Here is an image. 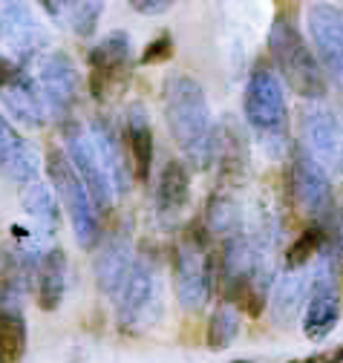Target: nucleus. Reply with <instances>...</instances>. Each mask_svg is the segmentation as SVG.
I'll return each instance as SVG.
<instances>
[{
  "mask_svg": "<svg viewBox=\"0 0 343 363\" xmlns=\"http://www.w3.org/2000/svg\"><path fill=\"white\" fill-rule=\"evenodd\" d=\"M121 326L150 329L162 314V274L153 254H136L133 265L116 294Z\"/></svg>",
  "mask_w": 343,
  "mask_h": 363,
  "instance_id": "20e7f679",
  "label": "nucleus"
},
{
  "mask_svg": "<svg viewBox=\"0 0 343 363\" xmlns=\"http://www.w3.org/2000/svg\"><path fill=\"white\" fill-rule=\"evenodd\" d=\"M237 335H240V311L228 303H220L208 320V335H205L208 349L223 352L237 340Z\"/></svg>",
  "mask_w": 343,
  "mask_h": 363,
  "instance_id": "c85d7f7f",
  "label": "nucleus"
},
{
  "mask_svg": "<svg viewBox=\"0 0 343 363\" xmlns=\"http://www.w3.org/2000/svg\"><path fill=\"white\" fill-rule=\"evenodd\" d=\"M242 110H245L248 124L263 135H277L286 127V118H288L286 89H283L277 72L266 61H260L248 75Z\"/></svg>",
  "mask_w": 343,
  "mask_h": 363,
  "instance_id": "0eeeda50",
  "label": "nucleus"
},
{
  "mask_svg": "<svg viewBox=\"0 0 343 363\" xmlns=\"http://www.w3.org/2000/svg\"><path fill=\"white\" fill-rule=\"evenodd\" d=\"M87 135H90V145L99 156V164L110 182V188L113 194H127L130 191V167H127L124 162V142H121V135L116 130V124L104 116H96L93 124L87 127Z\"/></svg>",
  "mask_w": 343,
  "mask_h": 363,
  "instance_id": "2eb2a0df",
  "label": "nucleus"
},
{
  "mask_svg": "<svg viewBox=\"0 0 343 363\" xmlns=\"http://www.w3.org/2000/svg\"><path fill=\"white\" fill-rule=\"evenodd\" d=\"M303 150L320 164H340V124L337 116L320 104L303 110Z\"/></svg>",
  "mask_w": 343,
  "mask_h": 363,
  "instance_id": "f3484780",
  "label": "nucleus"
},
{
  "mask_svg": "<svg viewBox=\"0 0 343 363\" xmlns=\"http://www.w3.org/2000/svg\"><path fill=\"white\" fill-rule=\"evenodd\" d=\"M21 205H23V213L29 219V228L23 231L18 225L12 242H18L29 254L40 257L47 251L44 245L58 234V208H55L52 191L40 179L29 182V185H23V191H21Z\"/></svg>",
  "mask_w": 343,
  "mask_h": 363,
  "instance_id": "9b49d317",
  "label": "nucleus"
},
{
  "mask_svg": "<svg viewBox=\"0 0 343 363\" xmlns=\"http://www.w3.org/2000/svg\"><path fill=\"white\" fill-rule=\"evenodd\" d=\"M326 245V231H323V225H309V228L300 234L291 245H288V251H286V259H283V265H286V271H300L303 265H309L317 254H320V248Z\"/></svg>",
  "mask_w": 343,
  "mask_h": 363,
  "instance_id": "c756f323",
  "label": "nucleus"
},
{
  "mask_svg": "<svg viewBox=\"0 0 343 363\" xmlns=\"http://www.w3.org/2000/svg\"><path fill=\"white\" fill-rule=\"evenodd\" d=\"M288 363H340V349L334 352H320V354H309V357H297Z\"/></svg>",
  "mask_w": 343,
  "mask_h": 363,
  "instance_id": "473e14b6",
  "label": "nucleus"
},
{
  "mask_svg": "<svg viewBox=\"0 0 343 363\" xmlns=\"http://www.w3.org/2000/svg\"><path fill=\"white\" fill-rule=\"evenodd\" d=\"M18 72H21V67H18L15 61H9V58L0 55V89H4V86H6Z\"/></svg>",
  "mask_w": 343,
  "mask_h": 363,
  "instance_id": "72a5a7b5",
  "label": "nucleus"
},
{
  "mask_svg": "<svg viewBox=\"0 0 343 363\" xmlns=\"http://www.w3.org/2000/svg\"><path fill=\"white\" fill-rule=\"evenodd\" d=\"M269 52H271L277 72L286 78V84L300 99H306V101L326 99V93H329L326 75L309 47V40L294 23V18H286V15L274 18V23L269 29Z\"/></svg>",
  "mask_w": 343,
  "mask_h": 363,
  "instance_id": "f03ea898",
  "label": "nucleus"
},
{
  "mask_svg": "<svg viewBox=\"0 0 343 363\" xmlns=\"http://www.w3.org/2000/svg\"><path fill=\"white\" fill-rule=\"evenodd\" d=\"M0 32L6 35V43L12 50V58L21 69L29 64H38L50 50V35L40 26V21L32 15L29 6L23 4H6L0 12Z\"/></svg>",
  "mask_w": 343,
  "mask_h": 363,
  "instance_id": "f8f14e48",
  "label": "nucleus"
},
{
  "mask_svg": "<svg viewBox=\"0 0 343 363\" xmlns=\"http://www.w3.org/2000/svg\"><path fill=\"white\" fill-rule=\"evenodd\" d=\"M164 118L185 162L196 170H205L210 164L213 116L205 89L193 75L170 72L164 78Z\"/></svg>",
  "mask_w": 343,
  "mask_h": 363,
  "instance_id": "f257e3e1",
  "label": "nucleus"
},
{
  "mask_svg": "<svg viewBox=\"0 0 343 363\" xmlns=\"http://www.w3.org/2000/svg\"><path fill=\"white\" fill-rule=\"evenodd\" d=\"M309 35L315 43V58L334 84L343 78V12L334 4H312L306 12Z\"/></svg>",
  "mask_w": 343,
  "mask_h": 363,
  "instance_id": "ddd939ff",
  "label": "nucleus"
},
{
  "mask_svg": "<svg viewBox=\"0 0 343 363\" xmlns=\"http://www.w3.org/2000/svg\"><path fill=\"white\" fill-rule=\"evenodd\" d=\"M210 164H217V179L223 188L240 185L248 176V139H245V130L234 121V116H225L213 127Z\"/></svg>",
  "mask_w": 343,
  "mask_h": 363,
  "instance_id": "4468645a",
  "label": "nucleus"
},
{
  "mask_svg": "<svg viewBox=\"0 0 343 363\" xmlns=\"http://www.w3.org/2000/svg\"><path fill=\"white\" fill-rule=\"evenodd\" d=\"M240 205L231 194L220 191V194H213L205 205V231L210 237H237L240 234Z\"/></svg>",
  "mask_w": 343,
  "mask_h": 363,
  "instance_id": "bb28decb",
  "label": "nucleus"
},
{
  "mask_svg": "<svg viewBox=\"0 0 343 363\" xmlns=\"http://www.w3.org/2000/svg\"><path fill=\"white\" fill-rule=\"evenodd\" d=\"M44 12L55 21V23H64L72 35L78 38H90L104 15V4H96V0H87V4H72V0H40Z\"/></svg>",
  "mask_w": 343,
  "mask_h": 363,
  "instance_id": "a878e982",
  "label": "nucleus"
},
{
  "mask_svg": "<svg viewBox=\"0 0 343 363\" xmlns=\"http://www.w3.org/2000/svg\"><path fill=\"white\" fill-rule=\"evenodd\" d=\"M288 194L297 213L306 219H320L332 211V179L326 167H320L303 147H294L291 164H288Z\"/></svg>",
  "mask_w": 343,
  "mask_h": 363,
  "instance_id": "6e6552de",
  "label": "nucleus"
},
{
  "mask_svg": "<svg viewBox=\"0 0 343 363\" xmlns=\"http://www.w3.org/2000/svg\"><path fill=\"white\" fill-rule=\"evenodd\" d=\"M130 6L139 15H164L174 4H167V0H130Z\"/></svg>",
  "mask_w": 343,
  "mask_h": 363,
  "instance_id": "2f4dec72",
  "label": "nucleus"
},
{
  "mask_svg": "<svg viewBox=\"0 0 343 363\" xmlns=\"http://www.w3.org/2000/svg\"><path fill=\"white\" fill-rule=\"evenodd\" d=\"M133 257H136V251H133L130 234H124V231L110 234L101 242V248H99V254L93 259L99 291H104L107 297L116 300V294H118V289H121V283L127 277V271H130V265H133Z\"/></svg>",
  "mask_w": 343,
  "mask_h": 363,
  "instance_id": "6ab92c4d",
  "label": "nucleus"
},
{
  "mask_svg": "<svg viewBox=\"0 0 343 363\" xmlns=\"http://www.w3.org/2000/svg\"><path fill=\"white\" fill-rule=\"evenodd\" d=\"M64 156L67 162L72 164L75 176L81 179L84 191H87L96 213H107L113 208V188L110 182L99 164V156L90 145V135H87V127L78 124V121H64Z\"/></svg>",
  "mask_w": 343,
  "mask_h": 363,
  "instance_id": "1a4fd4ad",
  "label": "nucleus"
},
{
  "mask_svg": "<svg viewBox=\"0 0 343 363\" xmlns=\"http://www.w3.org/2000/svg\"><path fill=\"white\" fill-rule=\"evenodd\" d=\"M38 93L47 116L67 121L78 99V69L64 50H50L38 61Z\"/></svg>",
  "mask_w": 343,
  "mask_h": 363,
  "instance_id": "9d476101",
  "label": "nucleus"
},
{
  "mask_svg": "<svg viewBox=\"0 0 343 363\" xmlns=\"http://www.w3.org/2000/svg\"><path fill=\"white\" fill-rule=\"evenodd\" d=\"M26 354V323L21 311L0 308V363H21Z\"/></svg>",
  "mask_w": 343,
  "mask_h": 363,
  "instance_id": "cd10ccee",
  "label": "nucleus"
},
{
  "mask_svg": "<svg viewBox=\"0 0 343 363\" xmlns=\"http://www.w3.org/2000/svg\"><path fill=\"white\" fill-rule=\"evenodd\" d=\"M170 58H174V35L162 32L159 38H153L147 47H145L139 64H142V67H156V64H164V61H170Z\"/></svg>",
  "mask_w": 343,
  "mask_h": 363,
  "instance_id": "7c9ffc66",
  "label": "nucleus"
},
{
  "mask_svg": "<svg viewBox=\"0 0 343 363\" xmlns=\"http://www.w3.org/2000/svg\"><path fill=\"white\" fill-rule=\"evenodd\" d=\"M231 363H257V360H245V357H240V360H231Z\"/></svg>",
  "mask_w": 343,
  "mask_h": 363,
  "instance_id": "f704fd0d",
  "label": "nucleus"
},
{
  "mask_svg": "<svg viewBox=\"0 0 343 363\" xmlns=\"http://www.w3.org/2000/svg\"><path fill=\"white\" fill-rule=\"evenodd\" d=\"M124 145H127L130 176L139 182H147L153 170V127L142 104H130L124 113Z\"/></svg>",
  "mask_w": 343,
  "mask_h": 363,
  "instance_id": "412c9836",
  "label": "nucleus"
},
{
  "mask_svg": "<svg viewBox=\"0 0 343 363\" xmlns=\"http://www.w3.org/2000/svg\"><path fill=\"white\" fill-rule=\"evenodd\" d=\"M40 162L32 145H26L23 135L9 124V118L0 116V176L18 185H29L38 182Z\"/></svg>",
  "mask_w": 343,
  "mask_h": 363,
  "instance_id": "aec40b11",
  "label": "nucleus"
},
{
  "mask_svg": "<svg viewBox=\"0 0 343 363\" xmlns=\"http://www.w3.org/2000/svg\"><path fill=\"white\" fill-rule=\"evenodd\" d=\"M0 101L6 104L12 118H18L26 127H44L50 118L44 101H40L38 84L32 81V75L26 69H21L4 89H0Z\"/></svg>",
  "mask_w": 343,
  "mask_h": 363,
  "instance_id": "5701e85b",
  "label": "nucleus"
},
{
  "mask_svg": "<svg viewBox=\"0 0 343 363\" xmlns=\"http://www.w3.org/2000/svg\"><path fill=\"white\" fill-rule=\"evenodd\" d=\"M35 300L38 308L44 311H55L64 303L67 294V254L61 248H47L35 262Z\"/></svg>",
  "mask_w": 343,
  "mask_h": 363,
  "instance_id": "b1692460",
  "label": "nucleus"
},
{
  "mask_svg": "<svg viewBox=\"0 0 343 363\" xmlns=\"http://www.w3.org/2000/svg\"><path fill=\"white\" fill-rule=\"evenodd\" d=\"M340 320V297L332 286V274L323 271L309 289L306 306H303V335L315 343L326 340Z\"/></svg>",
  "mask_w": 343,
  "mask_h": 363,
  "instance_id": "a211bd4d",
  "label": "nucleus"
},
{
  "mask_svg": "<svg viewBox=\"0 0 343 363\" xmlns=\"http://www.w3.org/2000/svg\"><path fill=\"white\" fill-rule=\"evenodd\" d=\"M47 176L52 182V188L72 222V231H75V240L81 248H93L99 240H101V222H99V213L84 191L81 179L75 176L72 164L67 162L64 150L61 147H50L47 150Z\"/></svg>",
  "mask_w": 343,
  "mask_h": 363,
  "instance_id": "39448f33",
  "label": "nucleus"
},
{
  "mask_svg": "<svg viewBox=\"0 0 343 363\" xmlns=\"http://www.w3.org/2000/svg\"><path fill=\"white\" fill-rule=\"evenodd\" d=\"M90 69V93L96 101H113L130 86L133 75V50L130 35L124 29H113L87 52Z\"/></svg>",
  "mask_w": 343,
  "mask_h": 363,
  "instance_id": "423d86ee",
  "label": "nucleus"
},
{
  "mask_svg": "<svg viewBox=\"0 0 343 363\" xmlns=\"http://www.w3.org/2000/svg\"><path fill=\"white\" fill-rule=\"evenodd\" d=\"M38 257L18 242H0V308L18 311L35 277Z\"/></svg>",
  "mask_w": 343,
  "mask_h": 363,
  "instance_id": "dca6fc26",
  "label": "nucleus"
},
{
  "mask_svg": "<svg viewBox=\"0 0 343 363\" xmlns=\"http://www.w3.org/2000/svg\"><path fill=\"white\" fill-rule=\"evenodd\" d=\"M191 202V170L185 162L170 159L156 182V211L162 225H174Z\"/></svg>",
  "mask_w": 343,
  "mask_h": 363,
  "instance_id": "4be33fe9",
  "label": "nucleus"
},
{
  "mask_svg": "<svg viewBox=\"0 0 343 363\" xmlns=\"http://www.w3.org/2000/svg\"><path fill=\"white\" fill-rule=\"evenodd\" d=\"M217 262L210 254L208 234L202 228H188L174 251V289L185 311H199L210 300Z\"/></svg>",
  "mask_w": 343,
  "mask_h": 363,
  "instance_id": "7ed1b4c3",
  "label": "nucleus"
},
{
  "mask_svg": "<svg viewBox=\"0 0 343 363\" xmlns=\"http://www.w3.org/2000/svg\"><path fill=\"white\" fill-rule=\"evenodd\" d=\"M306 297H309V283L303 280V274L300 271H286L271 289V320L280 329L291 326L300 308L306 306Z\"/></svg>",
  "mask_w": 343,
  "mask_h": 363,
  "instance_id": "393cba45",
  "label": "nucleus"
}]
</instances>
